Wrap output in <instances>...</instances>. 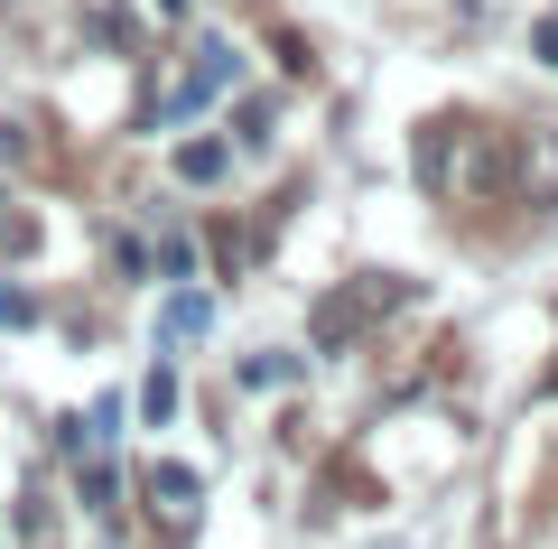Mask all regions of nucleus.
Wrapping results in <instances>:
<instances>
[{"mask_svg": "<svg viewBox=\"0 0 558 549\" xmlns=\"http://www.w3.org/2000/svg\"><path fill=\"white\" fill-rule=\"evenodd\" d=\"M400 298H410V279H373V289H336V298H317V345H354L373 317H391Z\"/></svg>", "mask_w": 558, "mask_h": 549, "instance_id": "f257e3e1", "label": "nucleus"}, {"mask_svg": "<svg viewBox=\"0 0 558 549\" xmlns=\"http://www.w3.org/2000/svg\"><path fill=\"white\" fill-rule=\"evenodd\" d=\"M140 485H149V503H159L168 522H186V512H196V475H186V466H149Z\"/></svg>", "mask_w": 558, "mask_h": 549, "instance_id": "f03ea898", "label": "nucleus"}, {"mask_svg": "<svg viewBox=\"0 0 558 549\" xmlns=\"http://www.w3.org/2000/svg\"><path fill=\"white\" fill-rule=\"evenodd\" d=\"M223 168H233V150H223V140H186V150H178V177H186V187H215Z\"/></svg>", "mask_w": 558, "mask_h": 549, "instance_id": "7ed1b4c3", "label": "nucleus"}, {"mask_svg": "<svg viewBox=\"0 0 558 549\" xmlns=\"http://www.w3.org/2000/svg\"><path fill=\"white\" fill-rule=\"evenodd\" d=\"M279 382H299L289 354H252V363H242V392H279Z\"/></svg>", "mask_w": 558, "mask_h": 549, "instance_id": "20e7f679", "label": "nucleus"}, {"mask_svg": "<svg viewBox=\"0 0 558 549\" xmlns=\"http://www.w3.org/2000/svg\"><path fill=\"white\" fill-rule=\"evenodd\" d=\"M140 410H149V419H168V410H178V373H168V363H159L149 382H140Z\"/></svg>", "mask_w": 558, "mask_h": 549, "instance_id": "39448f33", "label": "nucleus"}, {"mask_svg": "<svg viewBox=\"0 0 558 549\" xmlns=\"http://www.w3.org/2000/svg\"><path fill=\"white\" fill-rule=\"evenodd\" d=\"M205 317H215V308H205L196 289H186V298H168V335H205Z\"/></svg>", "mask_w": 558, "mask_h": 549, "instance_id": "423d86ee", "label": "nucleus"}, {"mask_svg": "<svg viewBox=\"0 0 558 549\" xmlns=\"http://www.w3.org/2000/svg\"><path fill=\"white\" fill-rule=\"evenodd\" d=\"M233 140H242V150H260V140H270V103H242V112H233Z\"/></svg>", "mask_w": 558, "mask_h": 549, "instance_id": "0eeeda50", "label": "nucleus"}, {"mask_svg": "<svg viewBox=\"0 0 558 549\" xmlns=\"http://www.w3.org/2000/svg\"><path fill=\"white\" fill-rule=\"evenodd\" d=\"M0 326H38V298L10 289V279H0Z\"/></svg>", "mask_w": 558, "mask_h": 549, "instance_id": "6e6552de", "label": "nucleus"}, {"mask_svg": "<svg viewBox=\"0 0 558 549\" xmlns=\"http://www.w3.org/2000/svg\"><path fill=\"white\" fill-rule=\"evenodd\" d=\"M531 47H539L549 65H558V20H539V38H531Z\"/></svg>", "mask_w": 558, "mask_h": 549, "instance_id": "1a4fd4ad", "label": "nucleus"}]
</instances>
